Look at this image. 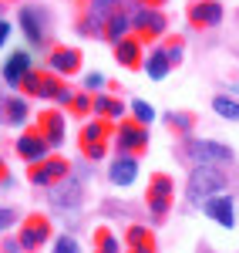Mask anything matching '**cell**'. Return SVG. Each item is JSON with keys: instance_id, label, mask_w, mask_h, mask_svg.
<instances>
[{"instance_id": "cell-40", "label": "cell", "mask_w": 239, "mask_h": 253, "mask_svg": "<svg viewBox=\"0 0 239 253\" xmlns=\"http://www.w3.org/2000/svg\"><path fill=\"white\" fill-rule=\"evenodd\" d=\"M3 10H7V3H3V0H0V20H3Z\"/></svg>"}, {"instance_id": "cell-3", "label": "cell", "mask_w": 239, "mask_h": 253, "mask_svg": "<svg viewBox=\"0 0 239 253\" xmlns=\"http://www.w3.org/2000/svg\"><path fill=\"white\" fill-rule=\"evenodd\" d=\"M111 138H115V122H108V118H91V122H84V128L78 132V149L81 156L88 159V162H101V159L108 156V145H111Z\"/></svg>"}, {"instance_id": "cell-41", "label": "cell", "mask_w": 239, "mask_h": 253, "mask_svg": "<svg viewBox=\"0 0 239 253\" xmlns=\"http://www.w3.org/2000/svg\"><path fill=\"white\" fill-rule=\"evenodd\" d=\"M125 3H138V0H118V7H125Z\"/></svg>"}, {"instance_id": "cell-43", "label": "cell", "mask_w": 239, "mask_h": 253, "mask_svg": "<svg viewBox=\"0 0 239 253\" xmlns=\"http://www.w3.org/2000/svg\"><path fill=\"white\" fill-rule=\"evenodd\" d=\"M236 213H239V210H236Z\"/></svg>"}, {"instance_id": "cell-34", "label": "cell", "mask_w": 239, "mask_h": 253, "mask_svg": "<svg viewBox=\"0 0 239 253\" xmlns=\"http://www.w3.org/2000/svg\"><path fill=\"white\" fill-rule=\"evenodd\" d=\"M14 219H17V213H14V210L0 206V233H3V230H10V226H14Z\"/></svg>"}, {"instance_id": "cell-39", "label": "cell", "mask_w": 239, "mask_h": 253, "mask_svg": "<svg viewBox=\"0 0 239 253\" xmlns=\"http://www.w3.org/2000/svg\"><path fill=\"white\" fill-rule=\"evenodd\" d=\"M138 3H148V7H165L169 0H138Z\"/></svg>"}, {"instance_id": "cell-11", "label": "cell", "mask_w": 239, "mask_h": 253, "mask_svg": "<svg viewBox=\"0 0 239 253\" xmlns=\"http://www.w3.org/2000/svg\"><path fill=\"white\" fill-rule=\"evenodd\" d=\"M17 27H20V34L27 38V44H34V47L47 44V14L40 10L37 3H24L17 10Z\"/></svg>"}, {"instance_id": "cell-8", "label": "cell", "mask_w": 239, "mask_h": 253, "mask_svg": "<svg viewBox=\"0 0 239 253\" xmlns=\"http://www.w3.org/2000/svg\"><path fill=\"white\" fill-rule=\"evenodd\" d=\"M172 196H175V182L169 172H155L148 179V193H145V203H148V213L155 223H162L169 210H172Z\"/></svg>"}, {"instance_id": "cell-28", "label": "cell", "mask_w": 239, "mask_h": 253, "mask_svg": "<svg viewBox=\"0 0 239 253\" xmlns=\"http://www.w3.org/2000/svg\"><path fill=\"white\" fill-rule=\"evenodd\" d=\"M212 112L219 118H226V122H239V101L229 95H216L212 98Z\"/></svg>"}, {"instance_id": "cell-15", "label": "cell", "mask_w": 239, "mask_h": 253, "mask_svg": "<svg viewBox=\"0 0 239 253\" xmlns=\"http://www.w3.org/2000/svg\"><path fill=\"white\" fill-rule=\"evenodd\" d=\"M14 152H17L24 162H40V159H47L51 152V145H47V138L37 132V125L34 128H27V132H20L17 142H14Z\"/></svg>"}, {"instance_id": "cell-36", "label": "cell", "mask_w": 239, "mask_h": 253, "mask_svg": "<svg viewBox=\"0 0 239 253\" xmlns=\"http://www.w3.org/2000/svg\"><path fill=\"white\" fill-rule=\"evenodd\" d=\"M10 186H14V175L7 172V162L0 159V189H10Z\"/></svg>"}, {"instance_id": "cell-32", "label": "cell", "mask_w": 239, "mask_h": 253, "mask_svg": "<svg viewBox=\"0 0 239 253\" xmlns=\"http://www.w3.org/2000/svg\"><path fill=\"white\" fill-rule=\"evenodd\" d=\"M162 47H165V54H169V61H172V68L182 64V51H185V41H182V38H169Z\"/></svg>"}, {"instance_id": "cell-5", "label": "cell", "mask_w": 239, "mask_h": 253, "mask_svg": "<svg viewBox=\"0 0 239 253\" xmlns=\"http://www.w3.org/2000/svg\"><path fill=\"white\" fill-rule=\"evenodd\" d=\"M88 169L84 172H74V166H71V175L68 179H61L54 182L51 189H47V199H51V206L54 210H78L81 203H84V182H88Z\"/></svg>"}, {"instance_id": "cell-42", "label": "cell", "mask_w": 239, "mask_h": 253, "mask_svg": "<svg viewBox=\"0 0 239 253\" xmlns=\"http://www.w3.org/2000/svg\"><path fill=\"white\" fill-rule=\"evenodd\" d=\"M3 3H10V0H3Z\"/></svg>"}, {"instance_id": "cell-21", "label": "cell", "mask_w": 239, "mask_h": 253, "mask_svg": "<svg viewBox=\"0 0 239 253\" xmlns=\"http://www.w3.org/2000/svg\"><path fill=\"white\" fill-rule=\"evenodd\" d=\"M0 118L7 125H24L31 118V98L27 95H10L0 101Z\"/></svg>"}, {"instance_id": "cell-38", "label": "cell", "mask_w": 239, "mask_h": 253, "mask_svg": "<svg viewBox=\"0 0 239 253\" xmlns=\"http://www.w3.org/2000/svg\"><path fill=\"white\" fill-rule=\"evenodd\" d=\"M10 34H14V27H10L7 20H0V47H7V41H10Z\"/></svg>"}, {"instance_id": "cell-17", "label": "cell", "mask_w": 239, "mask_h": 253, "mask_svg": "<svg viewBox=\"0 0 239 253\" xmlns=\"http://www.w3.org/2000/svg\"><path fill=\"white\" fill-rule=\"evenodd\" d=\"M34 68V54L31 51H14L10 58L3 61V68H0V78H3V84L7 88H20V81H24V75Z\"/></svg>"}, {"instance_id": "cell-6", "label": "cell", "mask_w": 239, "mask_h": 253, "mask_svg": "<svg viewBox=\"0 0 239 253\" xmlns=\"http://www.w3.org/2000/svg\"><path fill=\"white\" fill-rule=\"evenodd\" d=\"M115 149H118L121 156H141L145 149H148V142H152V135H148V125H141V122H135V118H121V122H115Z\"/></svg>"}, {"instance_id": "cell-27", "label": "cell", "mask_w": 239, "mask_h": 253, "mask_svg": "<svg viewBox=\"0 0 239 253\" xmlns=\"http://www.w3.org/2000/svg\"><path fill=\"white\" fill-rule=\"evenodd\" d=\"M68 115H74V118L95 115V95L91 91H74L71 101H68Z\"/></svg>"}, {"instance_id": "cell-14", "label": "cell", "mask_w": 239, "mask_h": 253, "mask_svg": "<svg viewBox=\"0 0 239 253\" xmlns=\"http://www.w3.org/2000/svg\"><path fill=\"white\" fill-rule=\"evenodd\" d=\"M37 132L44 138H47V145L51 149H58V145H64V138H68V125H64V112H58V108H44L37 115Z\"/></svg>"}, {"instance_id": "cell-24", "label": "cell", "mask_w": 239, "mask_h": 253, "mask_svg": "<svg viewBox=\"0 0 239 253\" xmlns=\"http://www.w3.org/2000/svg\"><path fill=\"white\" fill-rule=\"evenodd\" d=\"M95 115L98 118H108V122H121L125 118V105H121L118 95H95Z\"/></svg>"}, {"instance_id": "cell-18", "label": "cell", "mask_w": 239, "mask_h": 253, "mask_svg": "<svg viewBox=\"0 0 239 253\" xmlns=\"http://www.w3.org/2000/svg\"><path fill=\"white\" fill-rule=\"evenodd\" d=\"M115 61H118L121 68H128V71H138L141 61H145V41L135 38V34L121 38L118 44H115Z\"/></svg>"}, {"instance_id": "cell-20", "label": "cell", "mask_w": 239, "mask_h": 253, "mask_svg": "<svg viewBox=\"0 0 239 253\" xmlns=\"http://www.w3.org/2000/svg\"><path fill=\"white\" fill-rule=\"evenodd\" d=\"M125 250L128 253H159L155 233H152L148 226H141V223H132V226L125 230Z\"/></svg>"}, {"instance_id": "cell-7", "label": "cell", "mask_w": 239, "mask_h": 253, "mask_svg": "<svg viewBox=\"0 0 239 253\" xmlns=\"http://www.w3.org/2000/svg\"><path fill=\"white\" fill-rule=\"evenodd\" d=\"M64 88V78L61 75H54L51 68L44 71V68H31L27 75H24V81H20V95L27 98H44V101H54L58 98V91Z\"/></svg>"}, {"instance_id": "cell-16", "label": "cell", "mask_w": 239, "mask_h": 253, "mask_svg": "<svg viewBox=\"0 0 239 253\" xmlns=\"http://www.w3.org/2000/svg\"><path fill=\"white\" fill-rule=\"evenodd\" d=\"M47 68L61 75V78H71L81 71V51L78 47H68V44H54L51 54H47Z\"/></svg>"}, {"instance_id": "cell-35", "label": "cell", "mask_w": 239, "mask_h": 253, "mask_svg": "<svg viewBox=\"0 0 239 253\" xmlns=\"http://www.w3.org/2000/svg\"><path fill=\"white\" fill-rule=\"evenodd\" d=\"M0 253H24L20 243H17V236H3V240H0Z\"/></svg>"}, {"instance_id": "cell-37", "label": "cell", "mask_w": 239, "mask_h": 253, "mask_svg": "<svg viewBox=\"0 0 239 253\" xmlns=\"http://www.w3.org/2000/svg\"><path fill=\"white\" fill-rule=\"evenodd\" d=\"M71 95H74V91H71V88H68V81H64V88L58 91V98H54V105H64V108H68V101H71Z\"/></svg>"}, {"instance_id": "cell-9", "label": "cell", "mask_w": 239, "mask_h": 253, "mask_svg": "<svg viewBox=\"0 0 239 253\" xmlns=\"http://www.w3.org/2000/svg\"><path fill=\"white\" fill-rule=\"evenodd\" d=\"M68 175H71V162L64 156H47V159H40V162H31L27 166L31 186H40V189H51L54 182L68 179Z\"/></svg>"}, {"instance_id": "cell-4", "label": "cell", "mask_w": 239, "mask_h": 253, "mask_svg": "<svg viewBox=\"0 0 239 253\" xmlns=\"http://www.w3.org/2000/svg\"><path fill=\"white\" fill-rule=\"evenodd\" d=\"M128 14H132V34H135V38H141L145 44L162 41L165 34H169V17H165V10H162V7L135 3Z\"/></svg>"}, {"instance_id": "cell-19", "label": "cell", "mask_w": 239, "mask_h": 253, "mask_svg": "<svg viewBox=\"0 0 239 253\" xmlns=\"http://www.w3.org/2000/svg\"><path fill=\"white\" fill-rule=\"evenodd\" d=\"M108 179H111V186H118V189H128L135 179H138V156H115V162L108 166Z\"/></svg>"}, {"instance_id": "cell-33", "label": "cell", "mask_w": 239, "mask_h": 253, "mask_svg": "<svg viewBox=\"0 0 239 253\" xmlns=\"http://www.w3.org/2000/svg\"><path fill=\"white\" fill-rule=\"evenodd\" d=\"M104 84H108V78H104L101 71H88V75H84V91H91V95H101Z\"/></svg>"}, {"instance_id": "cell-25", "label": "cell", "mask_w": 239, "mask_h": 253, "mask_svg": "<svg viewBox=\"0 0 239 253\" xmlns=\"http://www.w3.org/2000/svg\"><path fill=\"white\" fill-rule=\"evenodd\" d=\"M165 125L179 138L196 135V115H192V112H169V115H165Z\"/></svg>"}, {"instance_id": "cell-2", "label": "cell", "mask_w": 239, "mask_h": 253, "mask_svg": "<svg viewBox=\"0 0 239 253\" xmlns=\"http://www.w3.org/2000/svg\"><path fill=\"white\" fill-rule=\"evenodd\" d=\"M226 186H229V179H226V172H222L219 166H192L189 182H185V199L192 206H202L205 199L219 196Z\"/></svg>"}, {"instance_id": "cell-12", "label": "cell", "mask_w": 239, "mask_h": 253, "mask_svg": "<svg viewBox=\"0 0 239 253\" xmlns=\"http://www.w3.org/2000/svg\"><path fill=\"white\" fill-rule=\"evenodd\" d=\"M185 17H189V24H192L196 31H212V27L222 24L226 10H222L219 0H192L189 10H185Z\"/></svg>"}, {"instance_id": "cell-22", "label": "cell", "mask_w": 239, "mask_h": 253, "mask_svg": "<svg viewBox=\"0 0 239 253\" xmlns=\"http://www.w3.org/2000/svg\"><path fill=\"white\" fill-rule=\"evenodd\" d=\"M132 34V14L125 10V7H115L108 20H104V41L108 44H118L121 38H128Z\"/></svg>"}, {"instance_id": "cell-1", "label": "cell", "mask_w": 239, "mask_h": 253, "mask_svg": "<svg viewBox=\"0 0 239 253\" xmlns=\"http://www.w3.org/2000/svg\"><path fill=\"white\" fill-rule=\"evenodd\" d=\"M175 156H179L185 166H226V162L236 159V152H233V145L216 142V138L185 135V138H179V145H175Z\"/></svg>"}, {"instance_id": "cell-23", "label": "cell", "mask_w": 239, "mask_h": 253, "mask_svg": "<svg viewBox=\"0 0 239 253\" xmlns=\"http://www.w3.org/2000/svg\"><path fill=\"white\" fill-rule=\"evenodd\" d=\"M141 68H145V75L152 81H165L169 78V71H172V61H169V54H165V47H152L148 54H145V61H141Z\"/></svg>"}, {"instance_id": "cell-13", "label": "cell", "mask_w": 239, "mask_h": 253, "mask_svg": "<svg viewBox=\"0 0 239 253\" xmlns=\"http://www.w3.org/2000/svg\"><path fill=\"white\" fill-rule=\"evenodd\" d=\"M202 213L209 216L212 223H219L222 230H233V226L239 223L236 203H233L229 193H219V196H212V199H205V203H202Z\"/></svg>"}, {"instance_id": "cell-29", "label": "cell", "mask_w": 239, "mask_h": 253, "mask_svg": "<svg viewBox=\"0 0 239 253\" xmlns=\"http://www.w3.org/2000/svg\"><path fill=\"white\" fill-rule=\"evenodd\" d=\"M95 253H121L118 236L111 233L108 226H98V230H95Z\"/></svg>"}, {"instance_id": "cell-30", "label": "cell", "mask_w": 239, "mask_h": 253, "mask_svg": "<svg viewBox=\"0 0 239 253\" xmlns=\"http://www.w3.org/2000/svg\"><path fill=\"white\" fill-rule=\"evenodd\" d=\"M128 112H132V118L141 122V125H152V122H155V105H148L145 98H135V101L128 105Z\"/></svg>"}, {"instance_id": "cell-31", "label": "cell", "mask_w": 239, "mask_h": 253, "mask_svg": "<svg viewBox=\"0 0 239 253\" xmlns=\"http://www.w3.org/2000/svg\"><path fill=\"white\" fill-rule=\"evenodd\" d=\"M51 253H81V243L74 236H58V240H51Z\"/></svg>"}, {"instance_id": "cell-26", "label": "cell", "mask_w": 239, "mask_h": 253, "mask_svg": "<svg viewBox=\"0 0 239 253\" xmlns=\"http://www.w3.org/2000/svg\"><path fill=\"white\" fill-rule=\"evenodd\" d=\"M104 20L108 17H98V14H91V10H84V14H81L78 17V27H74V31H78L81 38H104Z\"/></svg>"}, {"instance_id": "cell-10", "label": "cell", "mask_w": 239, "mask_h": 253, "mask_svg": "<svg viewBox=\"0 0 239 253\" xmlns=\"http://www.w3.org/2000/svg\"><path fill=\"white\" fill-rule=\"evenodd\" d=\"M51 236H54V230H51V219L40 213H31L24 216V223H20L17 230V243L24 253H37L44 243H51Z\"/></svg>"}]
</instances>
